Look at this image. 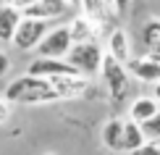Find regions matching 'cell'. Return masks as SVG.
Here are the masks:
<instances>
[{"label":"cell","instance_id":"cell-3","mask_svg":"<svg viewBox=\"0 0 160 155\" xmlns=\"http://www.w3.org/2000/svg\"><path fill=\"white\" fill-rule=\"evenodd\" d=\"M100 74H102V82L108 87L110 97L116 100V103H123V97L129 95V84H131V74L126 69V63H121V60H116L113 55L105 53Z\"/></svg>","mask_w":160,"mask_h":155},{"label":"cell","instance_id":"cell-16","mask_svg":"<svg viewBox=\"0 0 160 155\" xmlns=\"http://www.w3.org/2000/svg\"><path fill=\"white\" fill-rule=\"evenodd\" d=\"M121 142H123V121L121 118H110L102 126V145L113 152H121Z\"/></svg>","mask_w":160,"mask_h":155},{"label":"cell","instance_id":"cell-9","mask_svg":"<svg viewBox=\"0 0 160 155\" xmlns=\"http://www.w3.org/2000/svg\"><path fill=\"white\" fill-rule=\"evenodd\" d=\"M68 11H74V8H71L66 0H39V3L24 8L21 13L24 16H32V18H50V21H55V18L66 16Z\"/></svg>","mask_w":160,"mask_h":155},{"label":"cell","instance_id":"cell-18","mask_svg":"<svg viewBox=\"0 0 160 155\" xmlns=\"http://www.w3.org/2000/svg\"><path fill=\"white\" fill-rule=\"evenodd\" d=\"M142 132H144V137H147V139H152V142H158V139H160V111L152 118L142 121Z\"/></svg>","mask_w":160,"mask_h":155},{"label":"cell","instance_id":"cell-25","mask_svg":"<svg viewBox=\"0 0 160 155\" xmlns=\"http://www.w3.org/2000/svg\"><path fill=\"white\" fill-rule=\"evenodd\" d=\"M66 3H68V5H71L74 11H79V5H82V0H66Z\"/></svg>","mask_w":160,"mask_h":155},{"label":"cell","instance_id":"cell-4","mask_svg":"<svg viewBox=\"0 0 160 155\" xmlns=\"http://www.w3.org/2000/svg\"><path fill=\"white\" fill-rule=\"evenodd\" d=\"M52 29V21L50 18H32V16H24L21 24H18L16 34H13V48L21 50V53H29V50H37V45L42 42V37Z\"/></svg>","mask_w":160,"mask_h":155},{"label":"cell","instance_id":"cell-13","mask_svg":"<svg viewBox=\"0 0 160 155\" xmlns=\"http://www.w3.org/2000/svg\"><path fill=\"white\" fill-rule=\"evenodd\" d=\"M142 48L147 55L160 60V18H147L142 24Z\"/></svg>","mask_w":160,"mask_h":155},{"label":"cell","instance_id":"cell-2","mask_svg":"<svg viewBox=\"0 0 160 155\" xmlns=\"http://www.w3.org/2000/svg\"><path fill=\"white\" fill-rule=\"evenodd\" d=\"M102 58H105V50L100 48L97 39H92V42H74L71 50H68V55H66V60L82 76H95L102 69Z\"/></svg>","mask_w":160,"mask_h":155},{"label":"cell","instance_id":"cell-15","mask_svg":"<svg viewBox=\"0 0 160 155\" xmlns=\"http://www.w3.org/2000/svg\"><path fill=\"white\" fill-rule=\"evenodd\" d=\"M144 142H147V137H144L142 132V124H137V121L126 118L123 121V142H121V152H134L137 147H142Z\"/></svg>","mask_w":160,"mask_h":155},{"label":"cell","instance_id":"cell-24","mask_svg":"<svg viewBox=\"0 0 160 155\" xmlns=\"http://www.w3.org/2000/svg\"><path fill=\"white\" fill-rule=\"evenodd\" d=\"M152 97L160 103V82H158V84H152Z\"/></svg>","mask_w":160,"mask_h":155},{"label":"cell","instance_id":"cell-17","mask_svg":"<svg viewBox=\"0 0 160 155\" xmlns=\"http://www.w3.org/2000/svg\"><path fill=\"white\" fill-rule=\"evenodd\" d=\"M105 8H108V3H105V0H82L79 13H84V16H89V18H95V21H100V18L105 16Z\"/></svg>","mask_w":160,"mask_h":155},{"label":"cell","instance_id":"cell-27","mask_svg":"<svg viewBox=\"0 0 160 155\" xmlns=\"http://www.w3.org/2000/svg\"><path fill=\"white\" fill-rule=\"evenodd\" d=\"M45 155H55V152H45Z\"/></svg>","mask_w":160,"mask_h":155},{"label":"cell","instance_id":"cell-26","mask_svg":"<svg viewBox=\"0 0 160 155\" xmlns=\"http://www.w3.org/2000/svg\"><path fill=\"white\" fill-rule=\"evenodd\" d=\"M105 3H108V5H110V3H113V0H105Z\"/></svg>","mask_w":160,"mask_h":155},{"label":"cell","instance_id":"cell-8","mask_svg":"<svg viewBox=\"0 0 160 155\" xmlns=\"http://www.w3.org/2000/svg\"><path fill=\"white\" fill-rule=\"evenodd\" d=\"M52 90L58 92V97L61 100H76V97H84L87 92H89V76H82V74H76V76H55L50 79Z\"/></svg>","mask_w":160,"mask_h":155},{"label":"cell","instance_id":"cell-22","mask_svg":"<svg viewBox=\"0 0 160 155\" xmlns=\"http://www.w3.org/2000/svg\"><path fill=\"white\" fill-rule=\"evenodd\" d=\"M8 69H11V58L5 55L3 50H0V79H3L5 74H8Z\"/></svg>","mask_w":160,"mask_h":155},{"label":"cell","instance_id":"cell-10","mask_svg":"<svg viewBox=\"0 0 160 155\" xmlns=\"http://www.w3.org/2000/svg\"><path fill=\"white\" fill-rule=\"evenodd\" d=\"M24 13L13 3H0V42H13L18 24H21Z\"/></svg>","mask_w":160,"mask_h":155},{"label":"cell","instance_id":"cell-20","mask_svg":"<svg viewBox=\"0 0 160 155\" xmlns=\"http://www.w3.org/2000/svg\"><path fill=\"white\" fill-rule=\"evenodd\" d=\"M11 105L13 103H8L5 97H0V124H5V121L11 118Z\"/></svg>","mask_w":160,"mask_h":155},{"label":"cell","instance_id":"cell-12","mask_svg":"<svg viewBox=\"0 0 160 155\" xmlns=\"http://www.w3.org/2000/svg\"><path fill=\"white\" fill-rule=\"evenodd\" d=\"M68 32H71V39L74 42H92L97 37V21L84 13H76L74 18L68 21Z\"/></svg>","mask_w":160,"mask_h":155},{"label":"cell","instance_id":"cell-5","mask_svg":"<svg viewBox=\"0 0 160 155\" xmlns=\"http://www.w3.org/2000/svg\"><path fill=\"white\" fill-rule=\"evenodd\" d=\"M71 45H74V39H71L68 24H58L42 37V42L37 45L34 53L42 55V58H66L68 50H71Z\"/></svg>","mask_w":160,"mask_h":155},{"label":"cell","instance_id":"cell-23","mask_svg":"<svg viewBox=\"0 0 160 155\" xmlns=\"http://www.w3.org/2000/svg\"><path fill=\"white\" fill-rule=\"evenodd\" d=\"M34 3H39V0H13V5H16V8H29V5H34Z\"/></svg>","mask_w":160,"mask_h":155},{"label":"cell","instance_id":"cell-28","mask_svg":"<svg viewBox=\"0 0 160 155\" xmlns=\"http://www.w3.org/2000/svg\"><path fill=\"white\" fill-rule=\"evenodd\" d=\"M5 3H13V0H5Z\"/></svg>","mask_w":160,"mask_h":155},{"label":"cell","instance_id":"cell-6","mask_svg":"<svg viewBox=\"0 0 160 155\" xmlns=\"http://www.w3.org/2000/svg\"><path fill=\"white\" fill-rule=\"evenodd\" d=\"M26 74H34V76H42V79H55V76H76V69L68 63L66 58H42V55H34L29 63Z\"/></svg>","mask_w":160,"mask_h":155},{"label":"cell","instance_id":"cell-11","mask_svg":"<svg viewBox=\"0 0 160 155\" xmlns=\"http://www.w3.org/2000/svg\"><path fill=\"white\" fill-rule=\"evenodd\" d=\"M108 55H113L116 60H121V63H126V60L131 58V42H129V34H126V29H121V26H116V29L108 32Z\"/></svg>","mask_w":160,"mask_h":155},{"label":"cell","instance_id":"cell-1","mask_svg":"<svg viewBox=\"0 0 160 155\" xmlns=\"http://www.w3.org/2000/svg\"><path fill=\"white\" fill-rule=\"evenodd\" d=\"M3 97L16 105H45L52 100H61L58 92L52 90L50 79L34 76V74H24V76H16L13 82H8Z\"/></svg>","mask_w":160,"mask_h":155},{"label":"cell","instance_id":"cell-7","mask_svg":"<svg viewBox=\"0 0 160 155\" xmlns=\"http://www.w3.org/2000/svg\"><path fill=\"white\" fill-rule=\"evenodd\" d=\"M126 69L129 74L142 84H158L160 82V60L152 55H137L126 60Z\"/></svg>","mask_w":160,"mask_h":155},{"label":"cell","instance_id":"cell-14","mask_svg":"<svg viewBox=\"0 0 160 155\" xmlns=\"http://www.w3.org/2000/svg\"><path fill=\"white\" fill-rule=\"evenodd\" d=\"M158 111H160V103L152 95H139V97H134V103L129 105V118L137 121V124H142V121L152 118Z\"/></svg>","mask_w":160,"mask_h":155},{"label":"cell","instance_id":"cell-21","mask_svg":"<svg viewBox=\"0 0 160 155\" xmlns=\"http://www.w3.org/2000/svg\"><path fill=\"white\" fill-rule=\"evenodd\" d=\"M110 5H113V11H116L118 16H123V13L129 11V5H131V0H113Z\"/></svg>","mask_w":160,"mask_h":155},{"label":"cell","instance_id":"cell-29","mask_svg":"<svg viewBox=\"0 0 160 155\" xmlns=\"http://www.w3.org/2000/svg\"><path fill=\"white\" fill-rule=\"evenodd\" d=\"M158 145H160V139H158Z\"/></svg>","mask_w":160,"mask_h":155},{"label":"cell","instance_id":"cell-19","mask_svg":"<svg viewBox=\"0 0 160 155\" xmlns=\"http://www.w3.org/2000/svg\"><path fill=\"white\" fill-rule=\"evenodd\" d=\"M129 155H160V145L158 142H152V139H147L142 147H137L134 152H129Z\"/></svg>","mask_w":160,"mask_h":155}]
</instances>
